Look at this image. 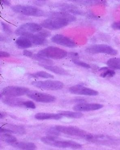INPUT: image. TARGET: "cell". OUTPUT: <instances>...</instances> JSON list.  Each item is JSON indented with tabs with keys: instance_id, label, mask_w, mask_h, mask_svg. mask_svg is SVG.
<instances>
[{
	"instance_id": "7",
	"label": "cell",
	"mask_w": 120,
	"mask_h": 150,
	"mask_svg": "<svg viewBox=\"0 0 120 150\" xmlns=\"http://www.w3.org/2000/svg\"><path fill=\"white\" fill-rule=\"evenodd\" d=\"M29 89L24 87L9 86L2 89L1 96L6 97H17L26 95Z\"/></svg>"
},
{
	"instance_id": "8",
	"label": "cell",
	"mask_w": 120,
	"mask_h": 150,
	"mask_svg": "<svg viewBox=\"0 0 120 150\" xmlns=\"http://www.w3.org/2000/svg\"><path fill=\"white\" fill-rule=\"evenodd\" d=\"M87 52L91 54L103 53L111 56H116L118 53L117 50L109 45L105 44H97L90 45L86 50Z\"/></svg>"
},
{
	"instance_id": "30",
	"label": "cell",
	"mask_w": 120,
	"mask_h": 150,
	"mask_svg": "<svg viewBox=\"0 0 120 150\" xmlns=\"http://www.w3.org/2000/svg\"><path fill=\"white\" fill-rule=\"evenodd\" d=\"M1 25L3 30L6 34H8V35H10L12 33V30H11V29L7 24L1 22Z\"/></svg>"
},
{
	"instance_id": "17",
	"label": "cell",
	"mask_w": 120,
	"mask_h": 150,
	"mask_svg": "<svg viewBox=\"0 0 120 150\" xmlns=\"http://www.w3.org/2000/svg\"><path fill=\"white\" fill-rule=\"evenodd\" d=\"M39 64L43 68H45V69L48 70L50 71H51L53 73L61 75H70V74L65 69H63V68H61V67L56 66L42 64H39Z\"/></svg>"
},
{
	"instance_id": "4",
	"label": "cell",
	"mask_w": 120,
	"mask_h": 150,
	"mask_svg": "<svg viewBox=\"0 0 120 150\" xmlns=\"http://www.w3.org/2000/svg\"><path fill=\"white\" fill-rule=\"evenodd\" d=\"M11 9L15 13L28 16H42L46 15L42 9L32 6L15 5L11 7Z\"/></svg>"
},
{
	"instance_id": "3",
	"label": "cell",
	"mask_w": 120,
	"mask_h": 150,
	"mask_svg": "<svg viewBox=\"0 0 120 150\" xmlns=\"http://www.w3.org/2000/svg\"><path fill=\"white\" fill-rule=\"evenodd\" d=\"M37 54L46 58L60 59L65 57L67 56V52L58 47L49 46L39 51Z\"/></svg>"
},
{
	"instance_id": "18",
	"label": "cell",
	"mask_w": 120,
	"mask_h": 150,
	"mask_svg": "<svg viewBox=\"0 0 120 150\" xmlns=\"http://www.w3.org/2000/svg\"><path fill=\"white\" fill-rule=\"evenodd\" d=\"M49 17H59L66 19L70 21V22L75 21L76 18L75 16L72 15L71 14L68 13L67 12L61 11V12H51L48 14Z\"/></svg>"
},
{
	"instance_id": "5",
	"label": "cell",
	"mask_w": 120,
	"mask_h": 150,
	"mask_svg": "<svg viewBox=\"0 0 120 150\" xmlns=\"http://www.w3.org/2000/svg\"><path fill=\"white\" fill-rule=\"evenodd\" d=\"M70 23L66 19L59 17H49L44 20L40 25L47 29L56 30L67 26Z\"/></svg>"
},
{
	"instance_id": "16",
	"label": "cell",
	"mask_w": 120,
	"mask_h": 150,
	"mask_svg": "<svg viewBox=\"0 0 120 150\" xmlns=\"http://www.w3.org/2000/svg\"><path fill=\"white\" fill-rule=\"evenodd\" d=\"M22 36L25 37L30 40L32 45H44L46 43L47 40L45 38L41 37L37 33L35 34H26Z\"/></svg>"
},
{
	"instance_id": "13",
	"label": "cell",
	"mask_w": 120,
	"mask_h": 150,
	"mask_svg": "<svg viewBox=\"0 0 120 150\" xmlns=\"http://www.w3.org/2000/svg\"><path fill=\"white\" fill-rule=\"evenodd\" d=\"M103 105L100 103H80L74 106L73 109L76 112L81 111H90L98 110L102 108Z\"/></svg>"
},
{
	"instance_id": "32",
	"label": "cell",
	"mask_w": 120,
	"mask_h": 150,
	"mask_svg": "<svg viewBox=\"0 0 120 150\" xmlns=\"http://www.w3.org/2000/svg\"><path fill=\"white\" fill-rule=\"evenodd\" d=\"M111 27H112V28L114 29L120 30V21L114 23L112 24Z\"/></svg>"
},
{
	"instance_id": "27",
	"label": "cell",
	"mask_w": 120,
	"mask_h": 150,
	"mask_svg": "<svg viewBox=\"0 0 120 150\" xmlns=\"http://www.w3.org/2000/svg\"><path fill=\"white\" fill-rule=\"evenodd\" d=\"M115 72L113 70L108 69L107 70L103 71L102 73L101 74L100 76L102 78H111L114 77L115 75Z\"/></svg>"
},
{
	"instance_id": "14",
	"label": "cell",
	"mask_w": 120,
	"mask_h": 150,
	"mask_svg": "<svg viewBox=\"0 0 120 150\" xmlns=\"http://www.w3.org/2000/svg\"><path fill=\"white\" fill-rule=\"evenodd\" d=\"M117 139L109 136L103 135H93L89 139V142L104 145L113 144L117 142Z\"/></svg>"
},
{
	"instance_id": "15",
	"label": "cell",
	"mask_w": 120,
	"mask_h": 150,
	"mask_svg": "<svg viewBox=\"0 0 120 150\" xmlns=\"http://www.w3.org/2000/svg\"><path fill=\"white\" fill-rule=\"evenodd\" d=\"M1 100L4 104L12 107H24L26 100L17 97H6L1 95Z\"/></svg>"
},
{
	"instance_id": "23",
	"label": "cell",
	"mask_w": 120,
	"mask_h": 150,
	"mask_svg": "<svg viewBox=\"0 0 120 150\" xmlns=\"http://www.w3.org/2000/svg\"><path fill=\"white\" fill-rule=\"evenodd\" d=\"M60 114L63 117L68 118H80L83 116V114L79 112H72L71 111H61Z\"/></svg>"
},
{
	"instance_id": "31",
	"label": "cell",
	"mask_w": 120,
	"mask_h": 150,
	"mask_svg": "<svg viewBox=\"0 0 120 150\" xmlns=\"http://www.w3.org/2000/svg\"><path fill=\"white\" fill-rule=\"evenodd\" d=\"M24 107L28 108L35 109L36 108L35 103L30 100H25L24 103Z\"/></svg>"
},
{
	"instance_id": "33",
	"label": "cell",
	"mask_w": 120,
	"mask_h": 150,
	"mask_svg": "<svg viewBox=\"0 0 120 150\" xmlns=\"http://www.w3.org/2000/svg\"><path fill=\"white\" fill-rule=\"evenodd\" d=\"M23 54L25 57H28L31 58L33 53L27 50H24L23 51Z\"/></svg>"
},
{
	"instance_id": "26",
	"label": "cell",
	"mask_w": 120,
	"mask_h": 150,
	"mask_svg": "<svg viewBox=\"0 0 120 150\" xmlns=\"http://www.w3.org/2000/svg\"><path fill=\"white\" fill-rule=\"evenodd\" d=\"M1 139L2 141L9 143L10 144L17 142L16 138L8 133H3L1 134Z\"/></svg>"
},
{
	"instance_id": "9",
	"label": "cell",
	"mask_w": 120,
	"mask_h": 150,
	"mask_svg": "<svg viewBox=\"0 0 120 150\" xmlns=\"http://www.w3.org/2000/svg\"><path fill=\"white\" fill-rule=\"evenodd\" d=\"M40 24L34 23H28L20 26L15 31L18 36H22L26 34H35L43 29Z\"/></svg>"
},
{
	"instance_id": "12",
	"label": "cell",
	"mask_w": 120,
	"mask_h": 150,
	"mask_svg": "<svg viewBox=\"0 0 120 150\" xmlns=\"http://www.w3.org/2000/svg\"><path fill=\"white\" fill-rule=\"evenodd\" d=\"M51 40L54 43L67 48H74L77 46L76 43L72 39L59 34L53 36L51 38Z\"/></svg>"
},
{
	"instance_id": "36",
	"label": "cell",
	"mask_w": 120,
	"mask_h": 150,
	"mask_svg": "<svg viewBox=\"0 0 120 150\" xmlns=\"http://www.w3.org/2000/svg\"><path fill=\"white\" fill-rule=\"evenodd\" d=\"M1 2L2 4L5 5V6H10L11 5L10 2L8 1H1Z\"/></svg>"
},
{
	"instance_id": "37",
	"label": "cell",
	"mask_w": 120,
	"mask_h": 150,
	"mask_svg": "<svg viewBox=\"0 0 120 150\" xmlns=\"http://www.w3.org/2000/svg\"><path fill=\"white\" fill-rule=\"evenodd\" d=\"M5 116V115H4V113H1V116H0V117H1V118H3Z\"/></svg>"
},
{
	"instance_id": "19",
	"label": "cell",
	"mask_w": 120,
	"mask_h": 150,
	"mask_svg": "<svg viewBox=\"0 0 120 150\" xmlns=\"http://www.w3.org/2000/svg\"><path fill=\"white\" fill-rule=\"evenodd\" d=\"M35 117L38 120H59L63 117V116L59 113L53 114L49 113H38L35 115Z\"/></svg>"
},
{
	"instance_id": "6",
	"label": "cell",
	"mask_w": 120,
	"mask_h": 150,
	"mask_svg": "<svg viewBox=\"0 0 120 150\" xmlns=\"http://www.w3.org/2000/svg\"><path fill=\"white\" fill-rule=\"evenodd\" d=\"M32 85L36 87L44 90H59L64 87V83L59 81L46 80L41 81H34L32 82Z\"/></svg>"
},
{
	"instance_id": "34",
	"label": "cell",
	"mask_w": 120,
	"mask_h": 150,
	"mask_svg": "<svg viewBox=\"0 0 120 150\" xmlns=\"http://www.w3.org/2000/svg\"><path fill=\"white\" fill-rule=\"evenodd\" d=\"M0 132L1 133H14V132L11 130L9 129H5V128H1L0 129Z\"/></svg>"
},
{
	"instance_id": "20",
	"label": "cell",
	"mask_w": 120,
	"mask_h": 150,
	"mask_svg": "<svg viewBox=\"0 0 120 150\" xmlns=\"http://www.w3.org/2000/svg\"><path fill=\"white\" fill-rule=\"evenodd\" d=\"M11 145L21 150H35L36 146L32 142H16Z\"/></svg>"
},
{
	"instance_id": "29",
	"label": "cell",
	"mask_w": 120,
	"mask_h": 150,
	"mask_svg": "<svg viewBox=\"0 0 120 150\" xmlns=\"http://www.w3.org/2000/svg\"><path fill=\"white\" fill-rule=\"evenodd\" d=\"M36 33L39 35L40 36V37L43 38H45V39H46L47 38L51 36V35L50 31L42 29V30Z\"/></svg>"
},
{
	"instance_id": "24",
	"label": "cell",
	"mask_w": 120,
	"mask_h": 150,
	"mask_svg": "<svg viewBox=\"0 0 120 150\" xmlns=\"http://www.w3.org/2000/svg\"><path fill=\"white\" fill-rule=\"evenodd\" d=\"M29 75L32 78H40L43 79H53L54 76L51 74L48 73L44 71H39L37 72L34 73L33 74H29Z\"/></svg>"
},
{
	"instance_id": "21",
	"label": "cell",
	"mask_w": 120,
	"mask_h": 150,
	"mask_svg": "<svg viewBox=\"0 0 120 150\" xmlns=\"http://www.w3.org/2000/svg\"><path fill=\"white\" fill-rule=\"evenodd\" d=\"M16 45L18 48L22 49H28L32 46V44L29 39L25 37H19L15 41Z\"/></svg>"
},
{
	"instance_id": "28",
	"label": "cell",
	"mask_w": 120,
	"mask_h": 150,
	"mask_svg": "<svg viewBox=\"0 0 120 150\" xmlns=\"http://www.w3.org/2000/svg\"><path fill=\"white\" fill-rule=\"evenodd\" d=\"M72 61L75 64L81 67H84V68H88H88H90V67H91L88 64H87V63L82 62V61L78 60V59H73Z\"/></svg>"
},
{
	"instance_id": "25",
	"label": "cell",
	"mask_w": 120,
	"mask_h": 150,
	"mask_svg": "<svg viewBox=\"0 0 120 150\" xmlns=\"http://www.w3.org/2000/svg\"><path fill=\"white\" fill-rule=\"evenodd\" d=\"M107 65L110 68L120 70V58H112L108 60Z\"/></svg>"
},
{
	"instance_id": "22",
	"label": "cell",
	"mask_w": 120,
	"mask_h": 150,
	"mask_svg": "<svg viewBox=\"0 0 120 150\" xmlns=\"http://www.w3.org/2000/svg\"><path fill=\"white\" fill-rule=\"evenodd\" d=\"M31 58H32V59L38 61L39 62V64H42L53 65V62L52 60H51L49 59L46 58L42 56H39L37 54H33Z\"/></svg>"
},
{
	"instance_id": "10",
	"label": "cell",
	"mask_w": 120,
	"mask_h": 150,
	"mask_svg": "<svg viewBox=\"0 0 120 150\" xmlns=\"http://www.w3.org/2000/svg\"><path fill=\"white\" fill-rule=\"evenodd\" d=\"M27 96L29 98L38 102L51 103L56 100V98L53 96L35 90H30Z\"/></svg>"
},
{
	"instance_id": "2",
	"label": "cell",
	"mask_w": 120,
	"mask_h": 150,
	"mask_svg": "<svg viewBox=\"0 0 120 150\" xmlns=\"http://www.w3.org/2000/svg\"><path fill=\"white\" fill-rule=\"evenodd\" d=\"M55 127L59 132L70 136L79 137L88 141L89 140L92 136V134L74 126L56 125Z\"/></svg>"
},
{
	"instance_id": "11",
	"label": "cell",
	"mask_w": 120,
	"mask_h": 150,
	"mask_svg": "<svg viewBox=\"0 0 120 150\" xmlns=\"http://www.w3.org/2000/svg\"><path fill=\"white\" fill-rule=\"evenodd\" d=\"M69 91L71 93L79 95L95 96L99 94V93L96 90L86 87L81 85H75L69 88Z\"/></svg>"
},
{
	"instance_id": "1",
	"label": "cell",
	"mask_w": 120,
	"mask_h": 150,
	"mask_svg": "<svg viewBox=\"0 0 120 150\" xmlns=\"http://www.w3.org/2000/svg\"><path fill=\"white\" fill-rule=\"evenodd\" d=\"M41 140L46 144L59 148H69L76 150L81 147V145L77 142L71 140H63L53 136H48L42 137Z\"/></svg>"
},
{
	"instance_id": "35",
	"label": "cell",
	"mask_w": 120,
	"mask_h": 150,
	"mask_svg": "<svg viewBox=\"0 0 120 150\" xmlns=\"http://www.w3.org/2000/svg\"><path fill=\"white\" fill-rule=\"evenodd\" d=\"M0 57H10V54L6 52L1 51Z\"/></svg>"
}]
</instances>
